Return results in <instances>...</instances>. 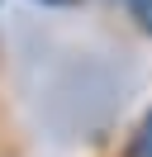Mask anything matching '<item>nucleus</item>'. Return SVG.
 <instances>
[{"label":"nucleus","instance_id":"obj_3","mask_svg":"<svg viewBox=\"0 0 152 157\" xmlns=\"http://www.w3.org/2000/svg\"><path fill=\"white\" fill-rule=\"evenodd\" d=\"M128 5H142V0H128Z\"/></svg>","mask_w":152,"mask_h":157},{"label":"nucleus","instance_id":"obj_2","mask_svg":"<svg viewBox=\"0 0 152 157\" xmlns=\"http://www.w3.org/2000/svg\"><path fill=\"white\" fill-rule=\"evenodd\" d=\"M133 10V19H138V29L142 33H152V0H142V5H128Z\"/></svg>","mask_w":152,"mask_h":157},{"label":"nucleus","instance_id":"obj_1","mask_svg":"<svg viewBox=\"0 0 152 157\" xmlns=\"http://www.w3.org/2000/svg\"><path fill=\"white\" fill-rule=\"evenodd\" d=\"M128 157H152V109H147V119L138 124V133H133V143H128Z\"/></svg>","mask_w":152,"mask_h":157}]
</instances>
